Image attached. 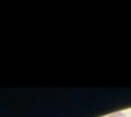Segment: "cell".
Here are the masks:
<instances>
[{
    "label": "cell",
    "mask_w": 131,
    "mask_h": 117,
    "mask_svg": "<svg viewBox=\"0 0 131 117\" xmlns=\"http://www.w3.org/2000/svg\"><path fill=\"white\" fill-rule=\"evenodd\" d=\"M107 117H125L124 114L122 112H115L111 114V115L108 116Z\"/></svg>",
    "instance_id": "obj_1"
}]
</instances>
